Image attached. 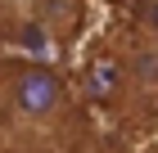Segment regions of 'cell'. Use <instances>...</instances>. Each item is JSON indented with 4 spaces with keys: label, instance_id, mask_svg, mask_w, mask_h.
<instances>
[{
    "label": "cell",
    "instance_id": "3",
    "mask_svg": "<svg viewBox=\"0 0 158 153\" xmlns=\"http://www.w3.org/2000/svg\"><path fill=\"white\" fill-rule=\"evenodd\" d=\"M140 27H145V36L158 41V0H140Z\"/></svg>",
    "mask_w": 158,
    "mask_h": 153
},
{
    "label": "cell",
    "instance_id": "2",
    "mask_svg": "<svg viewBox=\"0 0 158 153\" xmlns=\"http://www.w3.org/2000/svg\"><path fill=\"white\" fill-rule=\"evenodd\" d=\"M86 90H90V99H118V90H122V68L113 59H99L95 68H90V77H86Z\"/></svg>",
    "mask_w": 158,
    "mask_h": 153
},
{
    "label": "cell",
    "instance_id": "1",
    "mask_svg": "<svg viewBox=\"0 0 158 153\" xmlns=\"http://www.w3.org/2000/svg\"><path fill=\"white\" fill-rule=\"evenodd\" d=\"M68 104V86L54 68L45 63H32V59H18L5 68V108H9L18 122L27 126H45L54 122Z\"/></svg>",
    "mask_w": 158,
    "mask_h": 153
}]
</instances>
